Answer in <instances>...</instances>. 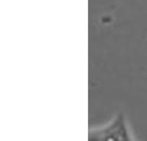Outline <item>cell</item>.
Instances as JSON below:
<instances>
[{
	"instance_id": "1",
	"label": "cell",
	"mask_w": 147,
	"mask_h": 141,
	"mask_svg": "<svg viewBox=\"0 0 147 141\" xmlns=\"http://www.w3.org/2000/svg\"><path fill=\"white\" fill-rule=\"evenodd\" d=\"M92 140H132L134 139L126 123L124 115L116 114L110 122L100 127L92 128L88 132Z\"/></svg>"
}]
</instances>
